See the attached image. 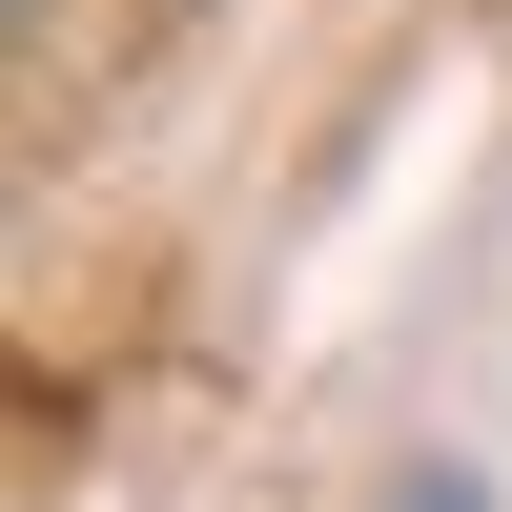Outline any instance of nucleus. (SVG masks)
Here are the masks:
<instances>
[{
	"mask_svg": "<svg viewBox=\"0 0 512 512\" xmlns=\"http://www.w3.org/2000/svg\"><path fill=\"white\" fill-rule=\"evenodd\" d=\"M410 512H472V492H451V472H410Z\"/></svg>",
	"mask_w": 512,
	"mask_h": 512,
	"instance_id": "nucleus-1",
	"label": "nucleus"
}]
</instances>
